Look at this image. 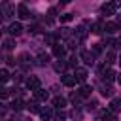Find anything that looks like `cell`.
<instances>
[{"instance_id":"3957f363","label":"cell","mask_w":121,"mask_h":121,"mask_svg":"<svg viewBox=\"0 0 121 121\" xmlns=\"http://www.w3.org/2000/svg\"><path fill=\"white\" fill-rule=\"evenodd\" d=\"M100 76H102V79H104V81H108V83H112V81L115 79V72H113L112 68H108V70L100 68Z\"/></svg>"},{"instance_id":"9c48e42d","label":"cell","mask_w":121,"mask_h":121,"mask_svg":"<svg viewBox=\"0 0 121 121\" xmlns=\"http://www.w3.org/2000/svg\"><path fill=\"white\" fill-rule=\"evenodd\" d=\"M87 76H89V74H87V70H85V68H76V72H74V78H76L78 81H85V79H87Z\"/></svg>"},{"instance_id":"277c9868","label":"cell","mask_w":121,"mask_h":121,"mask_svg":"<svg viewBox=\"0 0 121 121\" xmlns=\"http://www.w3.org/2000/svg\"><path fill=\"white\" fill-rule=\"evenodd\" d=\"M26 87H28L30 91H38V89H40V79H38L36 76L26 78Z\"/></svg>"},{"instance_id":"5b68a950","label":"cell","mask_w":121,"mask_h":121,"mask_svg":"<svg viewBox=\"0 0 121 121\" xmlns=\"http://www.w3.org/2000/svg\"><path fill=\"white\" fill-rule=\"evenodd\" d=\"M115 9H117V8H115V2H108V4H104V6L100 8V11H102L104 15H113Z\"/></svg>"},{"instance_id":"8992f818","label":"cell","mask_w":121,"mask_h":121,"mask_svg":"<svg viewBox=\"0 0 121 121\" xmlns=\"http://www.w3.org/2000/svg\"><path fill=\"white\" fill-rule=\"evenodd\" d=\"M17 15H19V19H30V11H28V8L25 4L17 6Z\"/></svg>"},{"instance_id":"4dcf8cb0","label":"cell","mask_w":121,"mask_h":121,"mask_svg":"<svg viewBox=\"0 0 121 121\" xmlns=\"http://www.w3.org/2000/svg\"><path fill=\"white\" fill-rule=\"evenodd\" d=\"M2 15H4V13H2V9H0V21H2Z\"/></svg>"},{"instance_id":"83f0119b","label":"cell","mask_w":121,"mask_h":121,"mask_svg":"<svg viewBox=\"0 0 121 121\" xmlns=\"http://www.w3.org/2000/svg\"><path fill=\"white\" fill-rule=\"evenodd\" d=\"M55 70H57V72L64 70V62H57V64H55Z\"/></svg>"},{"instance_id":"30bf717a","label":"cell","mask_w":121,"mask_h":121,"mask_svg":"<svg viewBox=\"0 0 121 121\" xmlns=\"http://www.w3.org/2000/svg\"><path fill=\"white\" fill-rule=\"evenodd\" d=\"M34 96H36V100H40V102H45L47 100V96H49V93L45 91V89H38V91H34Z\"/></svg>"},{"instance_id":"ffe728a7","label":"cell","mask_w":121,"mask_h":121,"mask_svg":"<svg viewBox=\"0 0 121 121\" xmlns=\"http://www.w3.org/2000/svg\"><path fill=\"white\" fill-rule=\"evenodd\" d=\"M47 60H49V57H47V55H43V53H40V55H38V59H36V62H38L40 66L47 64Z\"/></svg>"},{"instance_id":"52a82bcc","label":"cell","mask_w":121,"mask_h":121,"mask_svg":"<svg viewBox=\"0 0 121 121\" xmlns=\"http://www.w3.org/2000/svg\"><path fill=\"white\" fill-rule=\"evenodd\" d=\"M8 32H9L11 36H19V34L23 32V26H21V23H11V25H9V28H8Z\"/></svg>"},{"instance_id":"7402d4cb","label":"cell","mask_w":121,"mask_h":121,"mask_svg":"<svg viewBox=\"0 0 121 121\" xmlns=\"http://www.w3.org/2000/svg\"><path fill=\"white\" fill-rule=\"evenodd\" d=\"M11 11H13V9H11V6H8V4H4V6H2V13H4L6 17H9V15H11Z\"/></svg>"},{"instance_id":"d6a6232c","label":"cell","mask_w":121,"mask_h":121,"mask_svg":"<svg viewBox=\"0 0 121 121\" xmlns=\"http://www.w3.org/2000/svg\"><path fill=\"white\" fill-rule=\"evenodd\" d=\"M117 79H119V83H121V74H119V78H117Z\"/></svg>"},{"instance_id":"d4e9b609","label":"cell","mask_w":121,"mask_h":121,"mask_svg":"<svg viewBox=\"0 0 121 121\" xmlns=\"http://www.w3.org/2000/svg\"><path fill=\"white\" fill-rule=\"evenodd\" d=\"M11 108H13V110H19V108H23V100H13Z\"/></svg>"},{"instance_id":"6da1fadb","label":"cell","mask_w":121,"mask_h":121,"mask_svg":"<svg viewBox=\"0 0 121 121\" xmlns=\"http://www.w3.org/2000/svg\"><path fill=\"white\" fill-rule=\"evenodd\" d=\"M98 119L100 121H115V113L108 108V110H100L98 112Z\"/></svg>"},{"instance_id":"7c38bea8","label":"cell","mask_w":121,"mask_h":121,"mask_svg":"<svg viewBox=\"0 0 121 121\" xmlns=\"http://www.w3.org/2000/svg\"><path fill=\"white\" fill-rule=\"evenodd\" d=\"M72 34H74V38H76V40H85L87 30H85V26H78V28H76Z\"/></svg>"},{"instance_id":"44dd1931","label":"cell","mask_w":121,"mask_h":121,"mask_svg":"<svg viewBox=\"0 0 121 121\" xmlns=\"http://www.w3.org/2000/svg\"><path fill=\"white\" fill-rule=\"evenodd\" d=\"M9 79V72L6 70V68H0V83H4V81H8Z\"/></svg>"},{"instance_id":"836d02e7","label":"cell","mask_w":121,"mask_h":121,"mask_svg":"<svg viewBox=\"0 0 121 121\" xmlns=\"http://www.w3.org/2000/svg\"><path fill=\"white\" fill-rule=\"evenodd\" d=\"M0 36H2V30H0Z\"/></svg>"},{"instance_id":"d6986e66","label":"cell","mask_w":121,"mask_h":121,"mask_svg":"<svg viewBox=\"0 0 121 121\" xmlns=\"http://www.w3.org/2000/svg\"><path fill=\"white\" fill-rule=\"evenodd\" d=\"M53 106L59 108V110H62V108L66 106V98H62V96H55V98H53Z\"/></svg>"},{"instance_id":"484cf974","label":"cell","mask_w":121,"mask_h":121,"mask_svg":"<svg viewBox=\"0 0 121 121\" xmlns=\"http://www.w3.org/2000/svg\"><path fill=\"white\" fill-rule=\"evenodd\" d=\"M60 21H62V23H68V21H72V13H66V15H60Z\"/></svg>"},{"instance_id":"7a4b0ae2","label":"cell","mask_w":121,"mask_h":121,"mask_svg":"<svg viewBox=\"0 0 121 121\" xmlns=\"http://www.w3.org/2000/svg\"><path fill=\"white\" fill-rule=\"evenodd\" d=\"M60 81H62V85H66V87H74V85L78 83V79L74 78V74H62V76H60Z\"/></svg>"},{"instance_id":"5bb4252c","label":"cell","mask_w":121,"mask_h":121,"mask_svg":"<svg viewBox=\"0 0 121 121\" xmlns=\"http://www.w3.org/2000/svg\"><path fill=\"white\" fill-rule=\"evenodd\" d=\"M40 117H42L43 121H51V117H53L51 108H42V110H40Z\"/></svg>"},{"instance_id":"e0dca14e","label":"cell","mask_w":121,"mask_h":121,"mask_svg":"<svg viewBox=\"0 0 121 121\" xmlns=\"http://www.w3.org/2000/svg\"><path fill=\"white\" fill-rule=\"evenodd\" d=\"M81 59H83L87 64H93V62H95V53H91V51H83V53H81Z\"/></svg>"},{"instance_id":"f546056e","label":"cell","mask_w":121,"mask_h":121,"mask_svg":"<svg viewBox=\"0 0 121 121\" xmlns=\"http://www.w3.org/2000/svg\"><path fill=\"white\" fill-rule=\"evenodd\" d=\"M4 45H6V49H11V47H13V42H11V40H8Z\"/></svg>"},{"instance_id":"cb8c5ba5","label":"cell","mask_w":121,"mask_h":121,"mask_svg":"<svg viewBox=\"0 0 121 121\" xmlns=\"http://www.w3.org/2000/svg\"><path fill=\"white\" fill-rule=\"evenodd\" d=\"M26 108H28V112H38V113H40V110H38L36 102H28V104H26Z\"/></svg>"},{"instance_id":"ba28073f","label":"cell","mask_w":121,"mask_h":121,"mask_svg":"<svg viewBox=\"0 0 121 121\" xmlns=\"http://www.w3.org/2000/svg\"><path fill=\"white\" fill-rule=\"evenodd\" d=\"M64 53H66V45H62V43H55L53 45V55L55 57H64Z\"/></svg>"},{"instance_id":"4fadbf2b","label":"cell","mask_w":121,"mask_h":121,"mask_svg":"<svg viewBox=\"0 0 121 121\" xmlns=\"http://www.w3.org/2000/svg\"><path fill=\"white\" fill-rule=\"evenodd\" d=\"M98 89H100V95H102V96H112V95H113V89H112L110 85L100 83V85H98Z\"/></svg>"},{"instance_id":"2e32d148","label":"cell","mask_w":121,"mask_h":121,"mask_svg":"<svg viewBox=\"0 0 121 121\" xmlns=\"http://www.w3.org/2000/svg\"><path fill=\"white\" fill-rule=\"evenodd\" d=\"M121 28V25H117V23H106V26H104V30L108 32V34H113V32H117Z\"/></svg>"},{"instance_id":"8fae6325","label":"cell","mask_w":121,"mask_h":121,"mask_svg":"<svg viewBox=\"0 0 121 121\" xmlns=\"http://www.w3.org/2000/svg\"><path fill=\"white\" fill-rule=\"evenodd\" d=\"M104 26H106V23H104V21H96V23H93L91 32H93V34H100V32L104 30Z\"/></svg>"},{"instance_id":"1f68e13d","label":"cell","mask_w":121,"mask_h":121,"mask_svg":"<svg viewBox=\"0 0 121 121\" xmlns=\"http://www.w3.org/2000/svg\"><path fill=\"white\" fill-rule=\"evenodd\" d=\"M117 62H119V64H121V55H119V59H117Z\"/></svg>"},{"instance_id":"ac0fdd59","label":"cell","mask_w":121,"mask_h":121,"mask_svg":"<svg viewBox=\"0 0 121 121\" xmlns=\"http://www.w3.org/2000/svg\"><path fill=\"white\" fill-rule=\"evenodd\" d=\"M91 91H93V89H91L89 85H83V87L78 91V95H79V98H87V96H91Z\"/></svg>"},{"instance_id":"603a6c76","label":"cell","mask_w":121,"mask_h":121,"mask_svg":"<svg viewBox=\"0 0 121 121\" xmlns=\"http://www.w3.org/2000/svg\"><path fill=\"white\" fill-rule=\"evenodd\" d=\"M11 93H9V89H6V87H0V98L4 100V98H8Z\"/></svg>"},{"instance_id":"f1b7e54d","label":"cell","mask_w":121,"mask_h":121,"mask_svg":"<svg viewBox=\"0 0 121 121\" xmlns=\"http://www.w3.org/2000/svg\"><path fill=\"white\" fill-rule=\"evenodd\" d=\"M106 59H108L106 62H108V64H112V62H113V53H108V55H106Z\"/></svg>"},{"instance_id":"4316f807","label":"cell","mask_w":121,"mask_h":121,"mask_svg":"<svg viewBox=\"0 0 121 121\" xmlns=\"http://www.w3.org/2000/svg\"><path fill=\"white\" fill-rule=\"evenodd\" d=\"M70 100H72V102L76 104V102L79 100V95H78V93H72V95H70Z\"/></svg>"},{"instance_id":"9a60e30c","label":"cell","mask_w":121,"mask_h":121,"mask_svg":"<svg viewBox=\"0 0 121 121\" xmlns=\"http://www.w3.org/2000/svg\"><path fill=\"white\" fill-rule=\"evenodd\" d=\"M110 110H112L113 113L121 112V98H112V102H110Z\"/></svg>"}]
</instances>
